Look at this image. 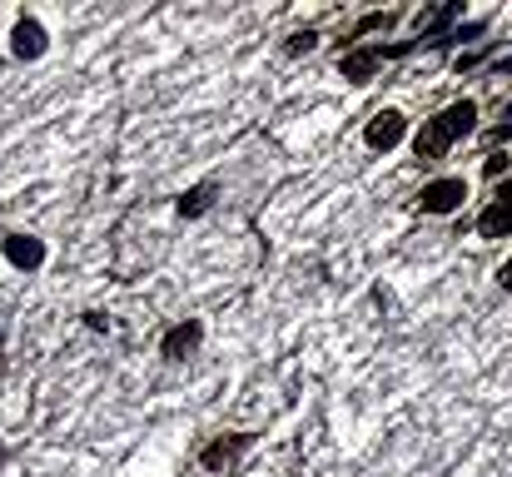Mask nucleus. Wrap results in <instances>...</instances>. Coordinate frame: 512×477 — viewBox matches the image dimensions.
I'll return each mask as SVG.
<instances>
[{
    "mask_svg": "<svg viewBox=\"0 0 512 477\" xmlns=\"http://www.w3.org/2000/svg\"><path fill=\"white\" fill-rule=\"evenodd\" d=\"M463 199H468V179H433V184H423V194H418L423 214H453Z\"/></svg>",
    "mask_w": 512,
    "mask_h": 477,
    "instance_id": "1",
    "label": "nucleus"
},
{
    "mask_svg": "<svg viewBox=\"0 0 512 477\" xmlns=\"http://www.w3.org/2000/svg\"><path fill=\"white\" fill-rule=\"evenodd\" d=\"M249 443H254L249 433H234V438H224V443H209V448H204V468H209V473H224V468H234V463L249 453Z\"/></svg>",
    "mask_w": 512,
    "mask_h": 477,
    "instance_id": "2",
    "label": "nucleus"
},
{
    "mask_svg": "<svg viewBox=\"0 0 512 477\" xmlns=\"http://www.w3.org/2000/svg\"><path fill=\"white\" fill-rule=\"evenodd\" d=\"M363 140H368L373 150H393V145L403 140V115H398V110H383V115H373Z\"/></svg>",
    "mask_w": 512,
    "mask_h": 477,
    "instance_id": "3",
    "label": "nucleus"
},
{
    "mask_svg": "<svg viewBox=\"0 0 512 477\" xmlns=\"http://www.w3.org/2000/svg\"><path fill=\"white\" fill-rule=\"evenodd\" d=\"M5 259L15 269H40L45 264V244L30 239V234H5Z\"/></svg>",
    "mask_w": 512,
    "mask_h": 477,
    "instance_id": "4",
    "label": "nucleus"
},
{
    "mask_svg": "<svg viewBox=\"0 0 512 477\" xmlns=\"http://www.w3.org/2000/svg\"><path fill=\"white\" fill-rule=\"evenodd\" d=\"M10 50H15L20 60H40V55H45V30H40V20H20V25L10 30Z\"/></svg>",
    "mask_w": 512,
    "mask_h": 477,
    "instance_id": "5",
    "label": "nucleus"
},
{
    "mask_svg": "<svg viewBox=\"0 0 512 477\" xmlns=\"http://www.w3.org/2000/svg\"><path fill=\"white\" fill-rule=\"evenodd\" d=\"M199 338H204V328H199L194 318H189V323H179V328H170V338H165V358H174V363H179V358H189V353L199 348Z\"/></svg>",
    "mask_w": 512,
    "mask_h": 477,
    "instance_id": "6",
    "label": "nucleus"
},
{
    "mask_svg": "<svg viewBox=\"0 0 512 477\" xmlns=\"http://www.w3.org/2000/svg\"><path fill=\"white\" fill-rule=\"evenodd\" d=\"M378 65H383V50H353V55H343L339 60L343 80H368Z\"/></svg>",
    "mask_w": 512,
    "mask_h": 477,
    "instance_id": "7",
    "label": "nucleus"
},
{
    "mask_svg": "<svg viewBox=\"0 0 512 477\" xmlns=\"http://www.w3.org/2000/svg\"><path fill=\"white\" fill-rule=\"evenodd\" d=\"M508 229H512V209L508 204H488L483 219H478V234L483 239H508Z\"/></svg>",
    "mask_w": 512,
    "mask_h": 477,
    "instance_id": "8",
    "label": "nucleus"
},
{
    "mask_svg": "<svg viewBox=\"0 0 512 477\" xmlns=\"http://www.w3.org/2000/svg\"><path fill=\"white\" fill-rule=\"evenodd\" d=\"M209 204H214V184H199V189H189V194L179 199V214H184V219H194V214H204Z\"/></svg>",
    "mask_w": 512,
    "mask_h": 477,
    "instance_id": "9",
    "label": "nucleus"
},
{
    "mask_svg": "<svg viewBox=\"0 0 512 477\" xmlns=\"http://www.w3.org/2000/svg\"><path fill=\"white\" fill-rule=\"evenodd\" d=\"M314 40H319L314 30H299V35H289V45H284V50H289V55H304V50H314Z\"/></svg>",
    "mask_w": 512,
    "mask_h": 477,
    "instance_id": "10",
    "label": "nucleus"
},
{
    "mask_svg": "<svg viewBox=\"0 0 512 477\" xmlns=\"http://www.w3.org/2000/svg\"><path fill=\"white\" fill-rule=\"evenodd\" d=\"M508 135H512V105H508V115H503V125L493 130V140H508Z\"/></svg>",
    "mask_w": 512,
    "mask_h": 477,
    "instance_id": "11",
    "label": "nucleus"
},
{
    "mask_svg": "<svg viewBox=\"0 0 512 477\" xmlns=\"http://www.w3.org/2000/svg\"><path fill=\"white\" fill-rule=\"evenodd\" d=\"M498 204H508V209H512V184H503V194H498Z\"/></svg>",
    "mask_w": 512,
    "mask_h": 477,
    "instance_id": "12",
    "label": "nucleus"
},
{
    "mask_svg": "<svg viewBox=\"0 0 512 477\" xmlns=\"http://www.w3.org/2000/svg\"><path fill=\"white\" fill-rule=\"evenodd\" d=\"M503 284H508V289H512V264H508V274H503Z\"/></svg>",
    "mask_w": 512,
    "mask_h": 477,
    "instance_id": "13",
    "label": "nucleus"
}]
</instances>
